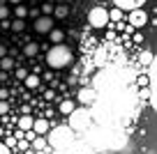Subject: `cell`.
Returning a JSON list of instances; mask_svg holds the SVG:
<instances>
[{
	"label": "cell",
	"instance_id": "obj_1",
	"mask_svg": "<svg viewBox=\"0 0 157 154\" xmlns=\"http://www.w3.org/2000/svg\"><path fill=\"white\" fill-rule=\"evenodd\" d=\"M72 60L74 55L69 51V46H65V44H56L46 51V64L53 69H65L67 64H72Z\"/></svg>",
	"mask_w": 157,
	"mask_h": 154
},
{
	"label": "cell",
	"instance_id": "obj_2",
	"mask_svg": "<svg viewBox=\"0 0 157 154\" xmlns=\"http://www.w3.org/2000/svg\"><path fill=\"white\" fill-rule=\"evenodd\" d=\"M72 140H74V131L69 129V127H56L49 134L46 143H49L51 147H56V149H65V147H69Z\"/></svg>",
	"mask_w": 157,
	"mask_h": 154
},
{
	"label": "cell",
	"instance_id": "obj_3",
	"mask_svg": "<svg viewBox=\"0 0 157 154\" xmlns=\"http://www.w3.org/2000/svg\"><path fill=\"white\" fill-rule=\"evenodd\" d=\"M88 124H90V113H88V108H74L72 113H69V129L72 131H83V129H88Z\"/></svg>",
	"mask_w": 157,
	"mask_h": 154
},
{
	"label": "cell",
	"instance_id": "obj_4",
	"mask_svg": "<svg viewBox=\"0 0 157 154\" xmlns=\"http://www.w3.org/2000/svg\"><path fill=\"white\" fill-rule=\"evenodd\" d=\"M88 23L93 25V28H104V25L109 23V9H104V7H93V9L88 12Z\"/></svg>",
	"mask_w": 157,
	"mask_h": 154
},
{
	"label": "cell",
	"instance_id": "obj_5",
	"mask_svg": "<svg viewBox=\"0 0 157 154\" xmlns=\"http://www.w3.org/2000/svg\"><path fill=\"white\" fill-rule=\"evenodd\" d=\"M146 23H148V14H146L143 7L129 12V25H132V28H143Z\"/></svg>",
	"mask_w": 157,
	"mask_h": 154
},
{
	"label": "cell",
	"instance_id": "obj_6",
	"mask_svg": "<svg viewBox=\"0 0 157 154\" xmlns=\"http://www.w3.org/2000/svg\"><path fill=\"white\" fill-rule=\"evenodd\" d=\"M51 30H53V19H51V16H39V19L35 21V32L49 35Z\"/></svg>",
	"mask_w": 157,
	"mask_h": 154
},
{
	"label": "cell",
	"instance_id": "obj_7",
	"mask_svg": "<svg viewBox=\"0 0 157 154\" xmlns=\"http://www.w3.org/2000/svg\"><path fill=\"white\" fill-rule=\"evenodd\" d=\"M113 2H116L118 9H129V12L146 5V0H113Z\"/></svg>",
	"mask_w": 157,
	"mask_h": 154
},
{
	"label": "cell",
	"instance_id": "obj_8",
	"mask_svg": "<svg viewBox=\"0 0 157 154\" xmlns=\"http://www.w3.org/2000/svg\"><path fill=\"white\" fill-rule=\"evenodd\" d=\"M76 99L83 104V106H88V104H93L95 99H97V94H95V90H90V87H81L76 94Z\"/></svg>",
	"mask_w": 157,
	"mask_h": 154
},
{
	"label": "cell",
	"instance_id": "obj_9",
	"mask_svg": "<svg viewBox=\"0 0 157 154\" xmlns=\"http://www.w3.org/2000/svg\"><path fill=\"white\" fill-rule=\"evenodd\" d=\"M49 127H51L49 120H33V131L37 136H44L46 131H49Z\"/></svg>",
	"mask_w": 157,
	"mask_h": 154
},
{
	"label": "cell",
	"instance_id": "obj_10",
	"mask_svg": "<svg viewBox=\"0 0 157 154\" xmlns=\"http://www.w3.org/2000/svg\"><path fill=\"white\" fill-rule=\"evenodd\" d=\"M37 51H39V44H35V42H30V44L23 46V55H25V58H35Z\"/></svg>",
	"mask_w": 157,
	"mask_h": 154
},
{
	"label": "cell",
	"instance_id": "obj_11",
	"mask_svg": "<svg viewBox=\"0 0 157 154\" xmlns=\"http://www.w3.org/2000/svg\"><path fill=\"white\" fill-rule=\"evenodd\" d=\"M19 129L21 131H33V117H30V115L19 117Z\"/></svg>",
	"mask_w": 157,
	"mask_h": 154
},
{
	"label": "cell",
	"instance_id": "obj_12",
	"mask_svg": "<svg viewBox=\"0 0 157 154\" xmlns=\"http://www.w3.org/2000/svg\"><path fill=\"white\" fill-rule=\"evenodd\" d=\"M104 62H106V48H97V53H95L93 64H95V67H102Z\"/></svg>",
	"mask_w": 157,
	"mask_h": 154
},
{
	"label": "cell",
	"instance_id": "obj_13",
	"mask_svg": "<svg viewBox=\"0 0 157 154\" xmlns=\"http://www.w3.org/2000/svg\"><path fill=\"white\" fill-rule=\"evenodd\" d=\"M23 83H25V87H30V90H33V87L39 85V76H37V74H28V76L23 78Z\"/></svg>",
	"mask_w": 157,
	"mask_h": 154
},
{
	"label": "cell",
	"instance_id": "obj_14",
	"mask_svg": "<svg viewBox=\"0 0 157 154\" xmlns=\"http://www.w3.org/2000/svg\"><path fill=\"white\" fill-rule=\"evenodd\" d=\"M49 37H51V42H53V44H63L65 32H63V30H58V28H53V30L49 32Z\"/></svg>",
	"mask_w": 157,
	"mask_h": 154
},
{
	"label": "cell",
	"instance_id": "obj_15",
	"mask_svg": "<svg viewBox=\"0 0 157 154\" xmlns=\"http://www.w3.org/2000/svg\"><path fill=\"white\" fill-rule=\"evenodd\" d=\"M74 108H76V106H74V101H69V99L60 101V113H63V115H69Z\"/></svg>",
	"mask_w": 157,
	"mask_h": 154
},
{
	"label": "cell",
	"instance_id": "obj_16",
	"mask_svg": "<svg viewBox=\"0 0 157 154\" xmlns=\"http://www.w3.org/2000/svg\"><path fill=\"white\" fill-rule=\"evenodd\" d=\"M51 14L56 16V19H67V14H69V9L65 5H58V7H53V12Z\"/></svg>",
	"mask_w": 157,
	"mask_h": 154
},
{
	"label": "cell",
	"instance_id": "obj_17",
	"mask_svg": "<svg viewBox=\"0 0 157 154\" xmlns=\"http://www.w3.org/2000/svg\"><path fill=\"white\" fill-rule=\"evenodd\" d=\"M0 69H5V72L14 69V60H12L10 55H5V58H0Z\"/></svg>",
	"mask_w": 157,
	"mask_h": 154
},
{
	"label": "cell",
	"instance_id": "obj_18",
	"mask_svg": "<svg viewBox=\"0 0 157 154\" xmlns=\"http://www.w3.org/2000/svg\"><path fill=\"white\" fill-rule=\"evenodd\" d=\"M14 16H16V19H25V16H28V7H23L19 2V5L14 7Z\"/></svg>",
	"mask_w": 157,
	"mask_h": 154
},
{
	"label": "cell",
	"instance_id": "obj_19",
	"mask_svg": "<svg viewBox=\"0 0 157 154\" xmlns=\"http://www.w3.org/2000/svg\"><path fill=\"white\" fill-rule=\"evenodd\" d=\"M46 138H42V136H37V138H33V147L35 149H46Z\"/></svg>",
	"mask_w": 157,
	"mask_h": 154
},
{
	"label": "cell",
	"instance_id": "obj_20",
	"mask_svg": "<svg viewBox=\"0 0 157 154\" xmlns=\"http://www.w3.org/2000/svg\"><path fill=\"white\" fill-rule=\"evenodd\" d=\"M120 19H123V12L118 9V7L116 9H109V21H120Z\"/></svg>",
	"mask_w": 157,
	"mask_h": 154
},
{
	"label": "cell",
	"instance_id": "obj_21",
	"mask_svg": "<svg viewBox=\"0 0 157 154\" xmlns=\"http://www.w3.org/2000/svg\"><path fill=\"white\" fill-rule=\"evenodd\" d=\"M12 28L16 30V32H21V30L25 28V23H23V19H14V23H12Z\"/></svg>",
	"mask_w": 157,
	"mask_h": 154
},
{
	"label": "cell",
	"instance_id": "obj_22",
	"mask_svg": "<svg viewBox=\"0 0 157 154\" xmlns=\"http://www.w3.org/2000/svg\"><path fill=\"white\" fill-rule=\"evenodd\" d=\"M51 12H53V7L46 2V5H42V16H51Z\"/></svg>",
	"mask_w": 157,
	"mask_h": 154
},
{
	"label": "cell",
	"instance_id": "obj_23",
	"mask_svg": "<svg viewBox=\"0 0 157 154\" xmlns=\"http://www.w3.org/2000/svg\"><path fill=\"white\" fill-rule=\"evenodd\" d=\"M7 16H10V9H7L5 5H0V21H5Z\"/></svg>",
	"mask_w": 157,
	"mask_h": 154
},
{
	"label": "cell",
	"instance_id": "obj_24",
	"mask_svg": "<svg viewBox=\"0 0 157 154\" xmlns=\"http://www.w3.org/2000/svg\"><path fill=\"white\" fill-rule=\"evenodd\" d=\"M7 111H10V104H7V101H0V115H5Z\"/></svg>",
	"mask_w": 157,
	"mask_h": 154
},
{
	"label": "cell",
	"instance_id": "obj_25",
	"mask_svg": "<svg viewBox=\"0 0 157 154\" xmlns=\"http://www.w3.org/2000/svg\"><path fill=\"white\" fill-rule=\"evenodd\" d=\"M25 76H28V72H25V69H16V78H21V81H23Z\"/></svg>",
	"mask_w": 157,
	"mask_h": 154
},
{
	"label": "cell",
	"instance_id": "obj_26",
	"mask_svg": "<svg viewBox=\"0 0 157 154\" xmlns=\"http://www.w3.org/2000/svg\"><path fill=\"white\" fill-rule=\"evenodd\" d=\"M0 154H10V147L5 143H0Z\"/></svg>",
	"mask_w": 157,
	"mask_h": 154
},
{
	"label": "cell",
	"instance_id": "obj_27",
	"mask_svg": "<svg viewBox=\"0 0 157 154\" xmlns=\"http://www.w3.org/2000/svg\"><path fill=\"white\" fill-rule=\"evenodd\" d=\"M93 69H95V64H93V62H86V67H83V72H86V74L93 72Z\"/></svg>",
	"mask_w": 157,
	"mask_h": 154
},
{
	"label": "cell",
	"instance_id": "obj_28",
	"mask_svg": "<svg viewBox=\"0 0 157 154\" xmlns=\"http://www.w3.org/2000/svg\"><path fill=\"white\" fill-rule=\"evenodd\" d=\"M5 55H7V48H5V46H0V58H5Z\"/></svg>",
	"mask_w": 157,
	"mask_h": 154
},
{
	"label": "cell",
	"instance_id": "obj_29",
	"mask_svg": "<svg viewBox=\"0 0 157 154\" xmlns=\"http://www.w3.org/2000/svg\"><path fill=\"white\" fill-rule=\"evenodd\" d=\"M2 99H7V90H0V101Z\"/></svg>",
	"mask_w": 157,
	"mask_h": 154
},
{
	"label": "cell",
	"instance_id": "obj_30",
	"mask_svg": "<svg viewBox=\"0 0 157 154\" xmlns=\"http://www.w3.org/2000/svg\"><path fill=\"white\" fill-rule=\"evenodd\" d=\"M7 2H14V5H19V2H21V0H7Z\"/></svg>",
	"mask_w": 157,
	"mask_h": 154
},
{
	"label": "cell",
	"instance_id": "obj_31",
	"mask_svg": "<svg viewBox=\"0 0 157 154\" xmlns=\"http://www.w3.org/2000/svg\"><path fill=\"white\" fill-rule=\"evenodd\" d=\"M2 2H5V0H0V5H2Z\"/></svg>",
	"mask_w": 157,
	"mask_h": 154
},
{
	"label": "cell",
	"instance_id": "obj_32",
	"mask_svg": "<svg viewBox=\"0 0 157 154\" xmlns=\"http://www.w3.org/2000/svg\"><path fill=\"white\" fill-rule=\"evenodd\" d=\"M78 2H81V0H78Z\"/></svg>",
	"mask_w": 157,
	"mask_h": 154
}]
</instances>
